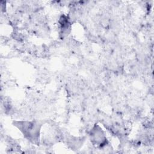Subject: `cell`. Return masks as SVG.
<instances>
[{
    "mask_svg": "<svg viewBox=\"0 0 154 154\" xmlns=\"http://www.w3.org/2000/svg\"><path fill=\"white\" fill-rule=\"evenodd\" d=\"M13 124L30 142L37 145L39 144L42 126L40 122L37 121H15Z\"/></svg>",
    "mask_w": 154,
    "mask_h": 154,
    "instance_id": "6da1fadb",
    "label": "cell"
},
{
    "mask_svg": "<svg viewBox=\"0 0 154 154\" xmlns=\"http://www.w3.org/2000/svg\"><path fill=\"white\" fill-rule=\"evenodd\" d=\"M90 137L92 144L96 147L102 148L106 146L108 143L104 132L97 125H94L91 129Z\"/></svg>",
    "mask_w": 154,
    "mask_h": 154,
    "instance_id": "7a4b0ae2",
    "label": "cell"
},
{
    "mask_svg": "<svg viewBox=\"0 0 154 154\" xmlns=\"http://www.w3.org/2000/svg\"><path fill=\"white\" fill-rule=\"evenodd\" d=\"M60 27V34L63 37L68 35L70 30V23L67 16L63 15L59 20Z\"/></svg>",
    "mask_w": 154,
    "mask_h": 154,
    "instance_id": "3957f363",
    "label": "cell"
}]
</instances>
